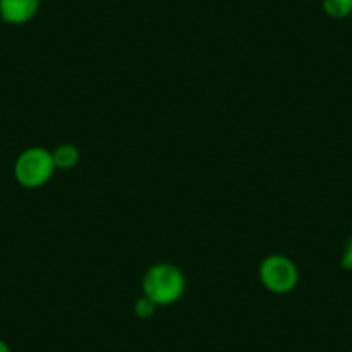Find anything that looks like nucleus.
<instances>
[{
	"label": "nucleus",
	"instance_id": "nucleus-1",
	"mask_svg": "<svg viewBox=\"0 0 352 352\" xmlns=\"http://www.w3.org/2000/svg\"><path fill=\"white\" fill-rule=\"evenodd\" d=\"M187 280L184 272L173 263H155L142 278V294L159 307L173 306L184 297Z\"/></svg>",
	"mask_w": 352,
	"mask_h": 352
},
{
	"label": "nucleus",
	"instance_id": "nucleus-2",
	"mask_svg": "<svg viewBox=\"0 0 352 352\" xmlns=\"http://www.w3.org/2000/svg\"><path fill=\"white\" fill-rule=\"evenodd\" d=\"M14 178L23 188H35L43 187L52 180L56 166H54L52 151L45 147H28L16 157L14 161Z\"/></svg>",
	"mask_w": 352,
	"mask_h": 352
},
{
	"label": "nucleus",
	"instance_id": "nucleus-3",
	"mask_svg": "<svg viewBox=\"0 0 352 352\" xmlns=\"http://www.w3.org/2000/svg\"><path fill=\"white\" fill-rule=\"evenodd\" d=\"M259 280L268 292L283 296L296 290L300 273L297 264L285 254H270L259 264Z\"/></svg>",
	"mask_w": 352,
	"mask_h": 352
},
{
	"label": "nucleus",
	"instance_id": "nucleus-4",
	"mask_svg": "<svg viewBox=\"0 0 352 352\" xmlns=\"http://www.w3.org/2000/svg\"><path fill=\"white\" fill-rule=\"evenodd\" d=\"M42 0H0V21L9 26H23L36 18Z\"/></svg>",
	"mask_w": 352,
	"mask_h": 352
},
{
	"label": "nucleus",
	"instance_id": "nucleus-5",
	"mask_svg": "<svg viewBox=\"0 0 352 352\" xmlns=\"http://www.w3.org/2000/svg\"><path fill=\"white\" fill-rule=\"evenodd\" d=\"M52 159L56 169L69 171V169L76 168L78 162H80V148L74 144H59L57 147L52 148Z\"/></svg>",
	"mask_w": 352,
	"mask_h": 352
},
{
	"label": "nucleus",
	"instance_id": "nucleus-6",
	"mask_svg": "<svg viewBox=\"0 0 352 352\" xmlns=\"http://www.w3.org/2000/svg\"><path fill=\"white\" fill-rule=\"evenodd\" d=\"M321 9L331 19H345L352 14V0H321Z\"/></svg>",
	"mask_w": 352,
	"mask_h": 352
},
{
	"label": "nucleus",
	"instance_id": "nucleus-7",
	"mask_svg": "<svg viewBox=\"0 0 352 352\" xmlns=\"http://www.w3.org/2000/svg\"><path fill=\"white\" fill-rule=\"evenodd\" d=\"M157 307L159 306L154 302V300L148 299L147 296H144V294H142V296L135 300L133 313H135V316L140 318V320H151V318L155 314V311H157Z\"/></svg>",
	"mask_w": 352,
	"mask_h": 352
},
{
	"label": "nucleus",
	"instance_id": "nucleus-8",
	"mask_svg": "<svg viewBox=\"0 0 352 352\" xmlns=\"http://www.w3.org/2000/svg\"><path fill=\"white\" fill-rule=\"evenodd\" d=\"M340 266L345 272H352V236L347 240L344 247V252L340 257Z\"/></svg>",
	"mask_w": 352,
	"mask_h": 352
},
{
	"label": "nucleus",
	"instance_id": "nucleus-9",
	"mask_svg": "<svg viewBox=\"0 0 352 352\" xmlns=\"http://www.w3.org/2000/svg\"><path fill=\"white\" fill-rule=\"evenodd\" d=\"M0 352H12V349L9 347L8 342L2 340V338H0Z\"/></svg>",
	"mask_w": 352,
	"mask_h": 352
}]
</instances>
